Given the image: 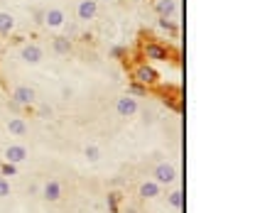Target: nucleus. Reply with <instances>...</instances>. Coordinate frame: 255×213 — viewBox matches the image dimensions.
Here are the masks:
<instances>
[{"label":"nucleus","instance_id":"nucleus-1","mask_svg":"<svg viewBox=\"0 0 255 213\" xmlns=\"http://www.w3.org/2000/svg\"><path fill=\"white\" fill-rule=\"evenodd\" d=\"M116 113L121 115V118H132L135 113H137V101L128 93L123 98H118V103H116Z\"/></svg>","mask_w":255,"mask_h":213},{"label":"nucleus","instance_id":"nucleus-2","mask_svg":"<svg viewBox=\"0 0 255 213\" xmlns=\"http://www.w3.org/2000/svg\"><path fill=\"white\" fill-rule=\"evenodd\" d=\"M132 79H135L137 84H142V86H152V84L157 81V71H155L152 66L142 64V66H137V69L132 71Z\"/></svg>","mask_w":255,"mask_h":213},{"label":"nucleus","instance_id":"nucleus-3","mask_svg":"<svg viewBox=\"0 0 255 213\" xmlns=\"http://www.w3.org/2000/svg\"><path fill=\"white\" fill-rule=\"evenodd\" d=\"M44 25L52 27V30L64 27V25H66V15H64V10H59V7H49V10H44Z\"/></svg>","mask_w":255,"mask_h":213},{"label":"nucleus","instance_id":"nucleus-4","mask_svg":"<svg viewBox=\"0 0 255 213\" xmlns=\"http://www.w3.org/2000/svg\"><path fill=\"white\" fill-rule=\"evenodd\" d=\"M12 101H15L17 106H32V103L37 101V93H34V89H30V86H17V89L12 91Z\"/></svg>","mask_w":255,"mask_h":213},{"label":"nucleus","instance_id":"nucleus-5","mask_svg":"<svg viewBox=\"0 0 255 213\" xmlns=\"http://www.w3.org/2000/svg\"><path fill=\"white\" fill-rule=\"evenodd\" d=\"M96 12H98V0H81L79 7H76V15H79V20H84V22L94 20Z\"/></svg>","mask_w":255,"mask_h":213},{"label":"nucleus","instance_id":"nucleus-6","mask_svg":"<svg viewBox=\"0 0 255 213\" xmlns=\"http://www.w3.org/2000/svg\"><path fill=\"white\" fill-rule=\"evenodd\" d=\"M42 57H44V52H42V47H37V44H25L22 52H20V59L25 61V64H39Z\"/></svg>","mask_w":255,"mask_h":213},{"label":"nucleus","instance_id":"nucleus-7","mask_svg":"<svg viewBox=\"0 0 255 213\" xmlns=\"http://www.w3.org/2000/svg\"><path fill=\"white\" fill-rule=\"evenodd\" d=\"M177 179V169L172 164H157L155 169V182L157 184H172Z\"/></svg>","mask_w":255,"mask_h":213},{"label":"nucleus","instance_id":"nucleus-8","mask_svg":"<svg viewBox=\"0 0 255 213\" xmlns=\"http://www.w3.org/2000/svg\"><path fill=\"white\" fill-rule=\"evenodd\" d=\"M5 159H7L10 164L25 162V159H27V147H22V145H10V147L5 150Z\"/></svg>","mask_w":255,"mask_h":213},{"label":"nucleus","instance_id":"nucleus-9","mask_svg":"<svg viewBox=\"0 0 255 213\" xmlns=\"http://www.w3.org/2000/svg\"><path fill=\"white\" fill-rule=\"evenodd\" d=\"M42 196H44V201H59L62 199V186L59 182H47L44 184V189H42Z\"/></svg>","mask_w":255,"mask_h":213},{"label":"nucleus","instance_id":"nucleus-10","mask_svg":"<svg viewBox=\"0 0 255 213\" xmlns=\"http://www.w3.org/2000/svg\"><path fill=\"white\" fill-rule=\"evenodd\" d=\"M145 57L152 61H167L169 54H167V49L159 47V44H147V47H145Z\"/></svg>","mask_w":255,"mask_h":213},{"label":"nucleus","instance_id":"nucleus-11","mask_svg":"<svg viewBox=\"0 0 255 213\" xmlns=\"http://www.w3.org/2000/svg\"><path fill=\"white\" fill-rule=\"evenodd\" d=\"M157 12L167 20V17H172L174 12H177V0H159L157 2Z\"/></svg>","mask_w":255,"mask_h":213},{"label":"nucleus","instance_id":"nucleus-12","mask_svg":"<svg viewBox=\"0 0 255 213\" xmlns=\"http://www.w3.org/2000/svg\"><path fill=\"white\" fill-rule=\"evenodd\" d=\"M7 130H10L12 135L22 137V135L27 132V122L22 120V118H10V120H7Z\"/></svg>","mask_w":255,"mask_h":213},{"label":"nucleus","instance_id":"nucleus-13","mask_svg":"<svg viewBox=\"0 0 255 213\" xmlns=\"http://www.w3.org/2000/svg\"><path fill=\"white\" fill-rule=\"evenodd\" d=\"M52 49H54V52H57V54H69V52H71V39H69V37H57V39H54V42H52Z\"/></svg>","mask_w":255,"mask_h":213},{"label":"nucleus","instance_id":"nucleus-14","mask_svg":"<svg viewBox=\"0 0 255 213\" xmlns=\"http://www.w3.org/2000/svg\"><path fill=\"white\" fill-rule=\"evenodd\" d=\"M140 196H142V199H155V196H159V184L157 182H145L140 186Z\"/></svg>","mask_w":255,"mask_h":213},{"label":"nucleus","instance_id":"nucleus-15","mask_svg":"<svg viewBox=\"0 0 255 213\" xmlns=\"http://www.w3.org/2000/svg\"><path fill=\"white\" fill-rule=\"evenodd\" d=\"M15 30V17L10 12H0V34H10Z\"/></svg>","mask_w":255,"mask_h":213},{"label":"nucleus","instance_id":"nucleus-16","mask_svg":"<svg viewBox=\"0 0 255 213\" xmlns=\"http://www.w3.org/2000/svg\"><path fill=\"white\" fill-rule=\"evenodd\" d=\"M84 157H86L89 162H98V159H101V147H98V145H86Z\"/></svg>","mask_w":255,"mask_h":213},{"label":"nucleus","instance_id":"nucleus-17","mask_svg":"<svg viewBox=\"0 0 255 213\" xmlns=\"http://www.w3.org/2000/svg\"><path fill=\"white\" fill-rule=\"evenodd\" d=\"M182 204H184L182 191H172V194H169V206H172V209H182Z\"/></svg>","mask_w":255,"mask_h":213},{"label":"nucleus","instance_id":"nucleus-18","mask_svg":"<svg viewBox=\"0 0 255 213\" xmlns=\"http://www.w3.org/2000/svg\"><path fill=\"white\" fill-rule=\"evenodd\" d=\"M5 196H10V182L5 177H0V199H5Z\"/></svg>","mask_w":255,"mask_h":213},{"label":"nucleus","instance_id":"nucleus-19","mask_svg":"<svg viewBox=\"0 0 255 213\" xmlns=\"http://www.w3.org/2000/svg\"><path fill=\"white\" fill-rule=\"evenodd\" d=\"M12 174H15V164L5 162V164H2V177H12Z\"/></svg>","mask_w":255,"mask_h":213},{"label":"nucleus","instance_id":"nucleus-20","mask_svg":"<svg viewBox=\"0 0 255 213\" xmlns=\"http://www.w3.org/2000/svg\"><path fill=\"white\" fill-rule=\"evenodd\" d=\"M34 22H44V10H34Z\"/></svg>","mask_w":255,"mask_h":213},{"label":"nucleus","instance_id":"nucleus-21","mask_svg":"<svg viewBox=\"0 0 255 213\" xmlns=\"http://www.w3.org/2000/svg\"><path fill=\"white\" fill-rule=\"evenodd\" d=\"M66 32H69V34H66V37H69V39H71V37H76V34H79V30H76V25H71V27H66Z\"/></svg>","mask_w":255,"mask_h":213},{"label":"nucleus","instance_id":"nucleus-22","mask_svg":"<svg viewBox=\"0 0 255 213\" xmlns=\"http://www.w3.org/2000/svg\"><path fill=\"white\" fill-rule=\"evenodd\" d=\"M39 113H42V115H49V113H52V108H47V106H42V108H39Z\"/></svg>","mask_w":255,"mask_h":213},{"label":"nucleus","instance_id":"nucleus-23","mask_svg":"<svg viewBox=\"0 0 255 213\" xmlns=\"http://www.w3.org/2000/svg\"><path fill=\"white\" fill-rule=\"evenodd\" d=\"M71 93H74L71 89H62V96H64V98H71Z\"/></svg>","mask_w":255,"mask_h":213},{"label":"nucleus","instance_id":"nucleus-24","mask_svg":"<svg viewBox=\"0 0 255 213\" xmlns=\"http://www.w3.org/2000/svg\"><path fill=\"white\" fill-rule=\"evenodd\" d=\"M106 2H108V0H106Z\"/></svg>","mask_w":255,"mask_h":213}]
</instances>
